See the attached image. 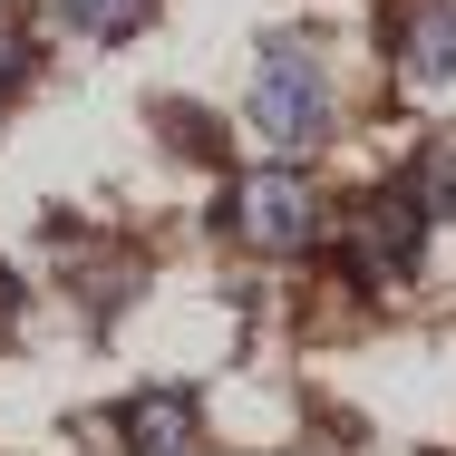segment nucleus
Listing matches in <instances>:
<instances>
[{"label":"nucleus","instance_id":"nucleus-1","mask_svg":"<svg viewBox=\"0 0 456 456\" xmlns=\"http://www.w3.org/2000/svg\"><path fill=\"white\" fill-rule=\"evenodd\" d=\"M253 136L273 156H311L330 136V78H321V59L301 39H273L253 59Z\"/></svg>","mask_w":456,"mask_h":456},{"label":"nucleus","instance_id":"nucleus-2","mask_svg":"<svg viewBox=\"0 0 456 456\" xmlns=\"http://www.w3.org/2000/svg\"><path fill=\"white\" fill-rule=\"evenodd\" d=\"M233 224H243V243H263V253H311V243H321V194L301 175H253L233 194Z\"/></svg>","mask_w":456,"mask_h":456},{"label":"nucleus","instance_id":"nucleus-3","mask_svg":"<svg viewBox=\"0 0 456 456\" xmlns=\"http://www.w3.org/2000/svg\"><path fill=\"white\" fill-rule=\"evenodd\" d=\"M418 243H428V204H418V194H379L360 224H350V263H360L369 281L408 273V263H418Z\"/></svg>","mask_w":456,"mask_h":456},{"label":"nucleus","instance_id":"nucleus-4","mask_svg":"<svg viewBox=\"0 0 456 456\" xmlns=\"http://www.w3.org/2000/svg\"><path fill=\"white\" fill-rule=\"evenodd\" d=\"M388 39H398V69H408L418 88L456 78V0H398Z\"/></svg>","mask_w":456,"mask_h":456},{"label":"nucleus","instance_id":"nucleus-5","mask_svg":"<svg viewBox=\"0 0 456 456\" xmlns=\"http://www.w3.org/2000/svg\"><path fill=\"white\" fill-rule=\"evenodd\" d=\"M117 428H126V456H184V437H194L184 398H136Z\"/></svg>","mask_w":456,"mask_h":456},{"label":"nucleus","instance_id":"nucleus-6","mask_svg":"<svg viewBox=\"0 0 456 456\" xmlns=\"http://www.w3.org/2000/svg\"><path fill=\"white\" fill-rule=\"evenodd\" d=\"M59 10H69V29H88V39H126L156 0H59Z\"/></svg>","mask_w":456,"mask_h":456},{"label":"nucleus","instance_id":"nucleus-7","mask_svg":"<svg viewBox=\"0 0 456 456\" xmlns=\"http://www.w3.org/2000/svg\"><path fill=\"white\" fill-rule=\"evenodd\" d=\"M408 194H418L428 214H456V146H428V156L408 166Z\"/></svg>","mask_w":456,"mask_h":456},{"label":"nucleus","instance_id":"nucleus-8","mask_svg":"<svg viewBox=\"0 0 456 456\" xmlns=\"http://www.w3.org/2000/svg\"><path fill=\"white\" fill-rule=\"evenodd\" d=\"M166 117H175V146H194V156H224V146H214V126H204V107H166Z\"/></svg>","mask_w":456,"mask_h":456},{"label":"nucleus","instance_id":"nucleus-9","mask_svg":"<svg viewBox=\"0 0 456 456\" xmlns=\"http://www.w3.org/2000/svg\"><path fill=\"white\" fill-rule=\"evenodd\" d=\"M20 69H29V49H20V39H10V29H0V97L20 88Z\"/></svg>","mask_w":456,"mask_h":456},{"label":"nucleus","instance_id":"nucleus-10","mask_svg":"<svg viewBox=\"0 0 456 456\" xmlns=\"http://www.w3.org/2000/svg\"><path fill=\"white\" fill-rule=\"evenodd\" d=\"M10 311H20V273H0V321H10Z\"/></svg>","mask_w":456,"mask_h":456}]
</instances>
